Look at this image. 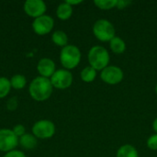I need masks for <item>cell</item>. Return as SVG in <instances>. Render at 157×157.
<instances>
[{"instance_id": "cell-13", "label": "cell", "mask_w": 157, "mask_h": 157, "mask_svg": "<svg viewBox=\"0 0 157 157\" xmlns=\"http://www.w3.org/2000/svg\"><path fill=\"white\" fill-rule=\"evenodd\" d=\"M73 6H71L66 2L61 3L56 8V16L61 20H67L73 15Z\"/></svg>"}, {"instance_id": "cell-6", "label": "cell", "mask_w": 157, "mask_h": 157, "mask_svg": "<svg viewBox=\"0 0 157 157\" xmlns=\"http://www.w3.org/2000/svg\"><path fill=\"white\" fill-rule=\"evenodd\" d=\"M53 88L64 90L69 88L74 81L73 74L66 69H58L50 78Z\"/></svg>"}, {"instance_id": "cell-15", "label": "cell", "mask_w": 157, "mask_h": 157, "mask_svg": "<svg viewBox=\"0 0 157 157\" xmlns=\"http://www.w3.org/2000/svg\"><path fill=\"white\" fill-rule=\"evenodd\" d=\"M52 40L56 46L61 48H63L66 45H68V36L63 30L61 29H57L52 32Z\"/></svg>"}, {"instance_id": "cell-25", "label": "cell", "mask_w": 157, "mask_h": 157, "mask_svg": "<svg viewBox=\"0 0 157 157\" xmlns=\"http://www.w3.org/2000/svg\"><path fill=\"white\" fill-rule=\"evenodd\" d=\"M132 2L130 0H118L117 3V8L118 9H124L125 7L129 6Z\"/></svg>"}, {"instance_id": "cell-14", "label": "cell", "mask_w": 157, "mask_h": 157, "mask_svg": "<svg viewBox=\"0 0 157 157\" xmlns=\"http://www.w3.org/2000/svg\"><path fill=\"white\" fill-rule=\"evenodd\" d=\"M116 157H139V153L132 144H127L121 145L118 149Z\"/></svg>"}, {"instance_id": "cell-3", "label": "cell", "mask_w": 157, "mask_h": 157, "mask_svg": "<svg viewBox=\"0 0 157 157\" xmlns=\"http://www.w3.org/2000/svg\"><path fill=\"white\" fill-rule=\"evenodd\" d=\"M82 54L78 47L73 44H68L62 48L60 52V63L63 69L72 70L75 69L81 62Z\"/></svg>"}, {"instance_id": "cell-1", "label": "cell", "mask_w": 157, "mask_h": 157, "mask_svg": "<svg viewBox=\"0 0 157 157\" xmlns=\"http://www.w3.org/2000/svg\"><path fill=\"white\" fill-rule=\"evenodd\" d=\"M53 92V86L49 78L37 76L31 80L29 86V94L30 98L37 101H46L51 98Z\"/></svg>"}, {"instance_id": "cell-10", "label": "cell", "mask_w": 157, "mask_h": 157, "mask_svg": "<svg viewBox=\"0 0 157 157\" xmlns=\"http://www.w3.org/2000/svg\"><path fill=\"white\" fill-rule=\"evenodd\" d=\"M23 9L26 15L35 19L45 15L47 6L46 3L42 0H27L23 5Z\"/></svg>"}, {"instance_id": "cell-22", "label": "cell", "mask_w": 157, "mask_h": 157, "mask_svg": "<svg viewBox=\"0 0 157 157\" xmlns=\"http://www.w3.org/2000/svg\"><path fill=\"white\" fill-rule=\"evenodd\" d=\"M147 147L152 151H157V133L153 134L147 139Z\"/></svg>"}, {"instance_id": "cell-18", "label": "cell", "mask_w": 157, "mask_h": 157, "mask_svg": "<svg viewBox=\"0 0 157 157\" xmlns=\"http://www.w3.org/2000/svg\"><path fill=\"white\" fill-rule=\"evenodd\" d=\"M9 80H10L11 87L15 90H21V89L25 88L27 86V83H28L26 76L21 74L14 75Z\"/></svg>"}, {"instance_id": "cell-21", "label": "cell", "mask_w": 157, "mask_h": 157, "mask_svg": "<svg viewBox=\"0 0 157 157\" xmlns=\"http://www.w3.org/2000/svg\"><path fill=\"white\" fill-rule=\"evenodd\" d=\"M17 106H18V101L16 97H12V98H8L6 101V107L7 110H9V111H15L17 109Z\"/></svg>"}, {"instance_id": "cell-27", "label": "cell", "mask_w": 157, "mask_h": 157, "mask_svg": "<svg viewBox=\"0 0 157 157\" xmlns=\"http://www.w3.org/2000/svg\"><path fill=\"white\" fill-rule=\"evenodd\" d=\"M153 129H154L155 132L157 133V117L154 120V121H153Z\"/></svg>"}, {"instance_id": "cell-2", "label": "cell", "mask_w": 157, "mask_h": 157, "mask_svg": "<svg viewBox=\"0 0 157 157\" xmlns=\"http://www.w3.org/2000/svg\"><path fill=\"white\" fill-rule=\"evenodd\" d=\"M87 60L91 67L101 72L103 69L109 66L110 55L105 47L96 45L89 50L87 53Z\"/></svg>"}, {"instance_id": "cell-4", "label": "cell", "mask_w": 157, "mask_h": 157, "mask_svg": "<svg viewBox=\"0 0 157 157\" xmlns=\"http://www.w3.org/2000/svg\"><path fill=\"white\" fill-rule=\"evenodd\" d=\"M93 34L99 41L109 42L115 37V28L109 20L100 18L93 25Z\"/></svg>"}, {"instance_id": "cell-5", "label": "cell", "mask_w": 157, "mask_h": 157, "mask_svg": "<svg viewBox=\"0 0 157 157\" xmlns=\"http://www.w3.org/2000/svg\"><path fill=\"white\" fill-rule=\"evenodd\" d=\"M55 124L50 120H40L36 121L31 128V133L40 140L51 139L55 134Z\"/></svg>"}, {"instance_id": "cell-11", "label": "cell", "mask_w": 157, "mask_h": 157, "mask_svg": "<svg viewBox=\"0 0 157 157\" xmlns=\"http://www.w3.org/2000/svg\"><path fill=\"white\" fill-rule=\"evenodd\" d=\"M37 71L40 76L45 78H51L56 71V64L54 61L51 58L44 57L41 58L37 63Z\"/></svg>"}, {"instance_id": "cell-8", "label": "cell", "mask_w": 157, "mask_h": 157, "mask_svg": "<svg viewBox=\"0 0 157 157\" xmlns=\"http://www.w3.org/2000/svg\"><path fill=\"white\" fill-rule=\"evenodd\" d=\"M33 31L40 36H44L53 29L54 28V19L52 17L49 15H43L41 17H39L35 19H33L31 24Z\"/></svg>"}, {"instance_id": "cell-26", "label": "cell", "mask_w": 157, "mask_h": 157, "mask_svg": "<svg viewBox=\"0 0 157 157\" xmlns=\"http://www.w3.org/2000/svg\"><path fill=\"white\" fill-rule=\"evenodd\" d=\"M67 4H69L71 6L74 7V6H77V5H80L83 3V0H66L65 1Z\"/></svg>"}, {"instance_id": "cell-9", "label": "cell", "mask_w": 157, "mask_h": 157, "mask_svg": "<svg viewBox=\"0 0 157 157\" xmlns=\"http://www.w3.org/2000/svg\"><path fill=\"white\" fill-rule=\"evenodd\" d=\"M124 77L123 71L117 65H109L100 72L101 80L108 85H118Z\"/></svg>"}, {"instance_id": "cell-20", "label": "cell", "mask_w": 157, "mask_h": 157, "mask_svg": "<svg viewBox=\"0 0 157 157\" xmlns=\"http://www.w3.org/2000/svg\"><path fill=\"white\" fill-rule=\"evenodd\" d=\"M118 0H95L94 4L101 10H110L117 7Z\"/></svg>"}, {"instance_id": "cell-28", "label": "cell", "mask_w": 157, "mask_h": 157, "mask_svg": "<svg viewBox=\"0 0 157 157\" xmlns=\"http://www.w3.org/2000/svg\"><path fill=\"white\" fill-rule=\"evenodd\" d=\"M155 93H156V95H157V84H156V86H155Z\"/></svg>"}, {"instance_id": "cell-23", "label": "cell", "mask_w": 157, "mask_h": 157, "mask_svg": "<svg viewBox=\"0 0 157 157\" xmlns=\"http://www.w3.org/2000/svg\"><path fill=\"white\" fill-rule=\"evenodd\" d=\"M12 131H13V132H14L18 138H20L21 136H23L24 134L27 133V132H26V128H25V126L22 125V124H16V125L12 128Z\"/></svg>"}, {"instance_id": "cell-16", "label": "cell", "mask_w": 157, "mask_h": 157, "mask_svg": "<svg viewBox=\"0 0 157 157\" xmlns=\"http://www.w3.org/2000/svg\"><path fill=\"white\" fill-rule=\"evenodd\" d=\"M109 48L110 50L116 53V54H121L126 51V43L125 41L121 38V37H117L115 36L110 41H109Z\"/></svg>"}, {"instance_id": "cell-24", "label": "cell", "mask_w": 157, "mask_h": 157, "mask_svg": "<svg viewBox=\"0 0 157 157\" xmlns=\"http://www.w3.org/2000/svg\"><path fill=\"white\" fill-rule=\"evenodd\" d=\"M3 157H27V155L20 150H13L11 152H8L6 154H5V155Z\"/></svg>"}, {"instance_id": "cell-17", "label": "cell", "mask_w": 157, "mask_h": 157, "mask_svg": "<svg viewBox=\"0 0 157 157\" xmlns=\"http://www.w3.org/2000/svg\"><path fill=\"white\" fill-rule=\"evenodd\" d=\"M98 75V71L90 65L86 66L80 73V78L85 83H92L95 81Z\"/></svg>"}, {"instance_id": "cell-12", "label": "cell", "mask_w": 157, "mask_h": 157, "mask_svg": "<svg viewBox=\"0 0 157 157\" xmlns=\"http://www.w3.org/2000/svg\"><path fill=\"white\" fill-rule=\"evenodd\" d=\"M38 144V139L32 133H26L18 138V145L25 150H32Z\"/></svg>"}, {"instance_id": "cell-19", "label": "cell", "mask_w": 157, "mask_h": 157, "mask_svg": "<svg viewBox=\"0 0 157 157\" xmlns=\"http://www.w3.org/2000/svg\"><path fill=\"white\" fill-rule=\"evenodd\" d=\"M12 89L10 80L5 76H0V99H3L8 96Z\"/></svg>"}, {"instance_id": "cell-7", "label": "cell", "mask_w": 157, "mask_h": 157, "mask_svg": "<svg viewBox=\"0 0 157 157\" xmlns=\"http://www.w3.org/2000/svg\"><path fill=\"white\" fill-rule=\"evenodd\" d=\"M18 145V137L12 129H0V152L5 154L16 150Z\"/></svg>"}]
</instances>
